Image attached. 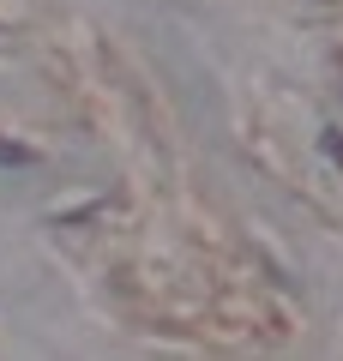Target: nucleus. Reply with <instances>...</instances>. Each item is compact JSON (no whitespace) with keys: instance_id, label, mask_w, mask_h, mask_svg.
I'll list each match as a JSON object with an SVG mask.
<instances>
[{"instance_id":"1","label":"nucleus","mask_w":343,"mask_h":361,"mask_svg":"<svg viewBox=\"0 0 343 361\" xmlns=\"http://www.w3.org/2000/svg\"><path fill=\"white\" fill-rule=\"evenodd\" d=\"M6 163H13V169L30 163V151H25V145H0V169H6Z\"/></svg>"}]
</instances>
